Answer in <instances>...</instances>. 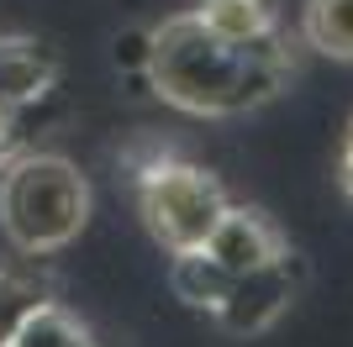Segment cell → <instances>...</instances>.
<instances>
[{
  "mask_svg": "<svg viewBox=\"0 0 353 347\" xmlns=\"http://www.w3.org/2000/svg\"><path fill=\"white\" fill-rule=\"evenodd\" d=\"M90 185L63 153H21L0 169V231L16 253L48 258L85 231Z\"/></svg>",
  "mask_w": 353,
  "mask_h": 347,
  "instance_id": "cell-2",
  "label": "cell"
},
{
  "mask_svg": "<svg viewBox=\"0 0 353 347\" xmlns=\"http://www.w3.org/2000/svg\"><path fill=\"white\" fill-rule=\"evenodd\" d=\"M143 79L153 85V95H163L185 116H243L269 105L285 90L290 58L280 48V32L248 48H227L201 27L195 11H185L153 27Z\"/></svg>",
  "mask_w": 353,
  "mask_h": 347,
  "instance_id": "cell-1",
  "label": "cell"
},
{
  "mask_svg": "<svg viewBox=\"0 0 353 347\" xmlns=\"http://www.w3.org/2000/svg\"><path fill=\"white\" fill-rule=\"evenodd\" d=\"M48 295L37 289V279H27V274H0V347H11V337L21 332V321L43 305Z\"/></svg>",
  "mask_w": 353,
  "mask_h": 347,
  "instance_id": "cell-11",
  "label": "cell"
},
{
  "mask_svg": "<svg viewBox=\"0 0 353 347\" xmlns=\"http://www.w3.org/2000/svg\"><path fill=\"white\" fill-rule=\"evenodd\" d=\"M148 48H153V32H148V27H132V32H121L117 43H111V58H117V69H121V74H137V79H143V69H148Z\"/></svg>",
  "mask_w": 353,
  "mask_h": 347,
  "instance_id": "cell-12",
  "label": "cell"
},
{
  "mask_svg": "<svg viewBox=\"0 0 353 347\" xmlns=\"http://www.w3.org/2000/svg\"><path fill=\"white\" fill-rule=\"evenodd\" d=\"M227 284H232V274L211 258L206 247H185V253L169 258V289H174L190 311H206L211 316L221 305V295H227Z\"/></svg>",
  "mask_w": 353,
  "mask_h": 347,
  "instance_id": "cell-7",
  "label": "cell"
},
{
  "mask_svg": "<svg viewBox=\"0 0 353 347\" xmlns=\"http://www.w3.org/2000/svg\"><path fill=\"white\" fill-rule=\"evenodd\" d=\"M11 132H16V111L0 105V153H6V143H11Z\"/></svg>",
  "mask_w": 353,
  "mask_h": 347,
  "instance_id": "cell-14",
  "label": "cell"
},
{
  "mask_svg": "<svg viewBox=\"0 0 353 347\" xmlns=\"http://www.w3.org/2000/svg\"><path fill=\"white\" fill-rule=\"evenodd\" d=\"M195 16L227 48H248V43H259V37L274 32V11H269L264 0H201Z\"/></svg>",
  "mask_w": 353,
  "mask_h": 347,
  "instance_id": "cell-8",
  "label": "cell"
},
{
  "mask_svg": "<svg viewBox=\"0 0 353 347\" xmlns=\"http://www.w3.org/2000/svg\"><path fill=\"white\" fill-rule=\"evenodd\" d=\"M290 295H295V279H290V253H285V258L264 263V269L237 274L211 316L221 321V332H232V337H259L285 316Z\"/></svg>",
  "mask_w": 353,
  "mask_h": 347,
  "instance_id": "cell-4",
  "label": "cell"
},
{
  "mask_svg": "<svg viewBox=\"0 0 353 347\" xmlns=\"http://www.w3.org/2000/svg\"><path fill=\"white\" fill-rule=\"evenodd\" d=\"M11 347H95V342H90V326L74 316V311L43 300L21 321V332L11 337Z\"/></svg>",
  "mask_w": 353,
  "mask_h": 347,
  "instance_id": "cell-10",
  "label": "cell"
},
{
  "mask_svg": "<svg viewBox=\"0 0 353 347\" xmlns=\"http://www.w3.org/2000/svg\"><path fill=\"white\" fill-rule=\"evenodd\" d=\"M59 79V63L43 43H27V37H0V105H21L43 101Z\"/></svg>",
  "mask_w": 353,
  "mask_h": 347,
  "instance_id": "cell-6",
  "label": "cell"
},
{
  "mask_svg": "<svg viewBox=\"0 0 353 347\" xmlns=\"http://www.w3.org/2000/svg\"><path fill=\"white\" fill-rule=\"evenodd\" d=\"M338 179H343V189L353 195V143H343V158H338Z\"/></svg>",
  "mask_w": 353,
  "mask_h": 347,
  "instance_id": "cell-13",
  "label": "cell"
},
{
  "mask_svg": "<svg viewBox=\"0 0 353 347\" xmlns=\"http://www.w3.org/2000/svg\"><path fill=\"white\" fill-rule=\"evenodd\" d=\"M301 37L322 58L353 63V0H306L301 11Z\"/></svg>",
  "mask_w": 353,
  "mask_h": 347,
  "instance_id": "cell-9",
  "label": "cell"
},
{
  "mask_svg": "<svg viewBox=\"0 0 353 347\" xmlns=\"http://www.w3.org/2000/svg\"><path fill=\"white\" fill-rule=\"evenodd\" d=\"M206 253L237 279V274H248V269H264V263L285 258V237H280V227H274L264 211H248V205L227 200L221 221L206 237Z\"/></svg>",
  "mask_w": 353,
  "mask_h": 347,
  "instance_id": "cell-5",
  "label": "cell"
},
{
  "mask_svg": "<svg viewBox=\"0 0 353 347\" xmlns=\"http://www.w3.org/2000/svg\"><path fill=\"white\" fill-rule=\"evenodd\" d=\"M137 211L153 242L185 253V247H206L211 227L227 211V189L185 158H153L137 174Z\"/></svg>",
  "mask_w": 353,
  "mask_h": 347,
  "instance_id": "cell-3",
  "label": "cell"
},
{
  "mask_svg": "<svg viewBox=\"0 0 353 347\" xmlns=\"http://www.w3.org/2000/svg\"><path fill=\"white\" fill-rule=\"evenodd\" d=\"M343 143H353V116H348V137H343Z\"/></svg>",
  "mask_w": 353,
  "mask_h": 347,
  "instance_id": "cell-15",
  "label": "cell"
}]
</instances>
